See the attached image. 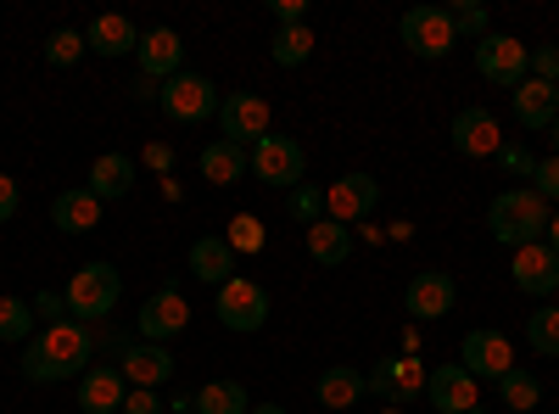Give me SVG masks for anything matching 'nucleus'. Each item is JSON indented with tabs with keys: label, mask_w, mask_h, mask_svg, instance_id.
<instances>
[{
	"label": "nucleus",
	"mask_w": 559,
	"mask_h": 414,
	"mask_svg": "<svg viewBox=\"0 0 559 414\" xmlns=\"http://www.w3.org/2000/svg\"><path fill=\"white\" fill-rule=\"evenodd\" d=\"M548 146H554V152H548V157H559V118H554V123H548Z\"/></svg>",
	"instance_id": "49"
},
{
	"label": "nucleus",
	"mask_w": 559,
	"mask_h": 414,
	"mask_svg": "<svg viewBox=\"0 0 559 414\" xmlns=\"http://www.w3.org/2000/svg\"><path fill=\"white\" fill-rule=\"evenodd\" d=\"M134 62H140V73L146 79H174V73H185V39L174 34V28H146L140 34V45H134Z\"/></svg>",
	"instance_id": "19"
},
{
	"label": "nucleus",
	"mask_w": 559,
	"mask_h": 414,
	"mask_svg": "<svg viewBox=\"0 0 559 414\" xmlns=\"http://www.w3.org/2000/svg\"><path fill=\"white\" fill-rule=\"evenodd\" d=\"M397 34H403V45H408L419 62H442L453 45H459V28H453L448 7H414V12H403Z\"/></svg>",
	"instance_id": "6"
},
{
	"label": "nucleus",
	"mask_w": 559,
	"mask_h": 414,
	"mask_svg": "<svg viewBox=\"0 0 559 414\" xmlns=\"http://www.w3.org/2000/svg\"><path fill=\"white\" fill-rule=\"evenodd\" d=\"M84 45H90L96 57H129L134 45H140V28H134L123 12H107V17H96V23L84 28Z\"/></svg>",
	"instance_id": "26"
},
{
	"label": "nucleus",
	"mask_w": 559,
	"mask_h": 414,
	"mask_svg": "<svg viewBox=\"0 0 559 414\" xmlns=\"http://www.w3.org/2000/svg\"><path fill=\"white\" fill-rule=\"evenodd\" d=\"M269 12L280 17V28H286V23H302L308 7H302V0H269Z\"/></svg>",
	"instance_id": "44"
},
{
	"label": "nucleus",
	"mask_w": 559,
	"mask_h": 414,
	"mask_svg": "<svg viewBox=\"0 0 559 414\" xmlns=\"http://www.w3.org/2000/svg\"><path fill=\"white\" fill-rule=\"evenodd\" d=\"M292 218H297V224H319V218H324V191L297 186V191H292Z\"/></svg>",
	"instance_id": "37"
},
{
	"label": "nucleus",
	"mask_w": 559,
	"mask_h": 414,
	"mask_svg": "<svg viewBox=\"0 0 559 414\" xmlns=\"http://www.w3.org/2000/svg\"><path fill=\"white\" fill-rule=\"evenodd\" d=\"M376 202H381V186H376V174H342V179H331V191H324V218H336V224H364L369 213H376Z\"/></svg>",
	"instance_id": "11"
},
{
	"label": "nucleus",
	"mask_w": 559,
	"mask_h": 414,
	"mask_svg": "<svg viewBox=\"0 0 559 414\" xmlns=\"http://www.w3.org/2000/svg\"><path fill=\"white\" fill-rule=\"evenodd\" d=\"M118 297H123V274L112 269V263H84V269H73V281H68V292H62V303H68V319H79V326H96V319H107L112 308H118Z\"/></svg>",
	"instance_id": "3"
},
{
	"label": "nucleus",
	"mask_w": 559,
	"mask_h": 414,
	"mask_svg": "<svg viewBox=\"0 0 559 414\" xmlns=\"http://www.w3.org/2000/svg\"><path fill=\"white\" fill-rule=\"evenodd\" d=\"M498 403H503V409H515V414H532V409L543 403V381L515 364V370H509V376L498 381Z\"/></svg>",
	"instance_id": "31"
},
{
	"label": "nucleus",
	"mask_w": 559,
	"mask_h": 414,
	"mask_svg": "<svg viewBox=\"0 0 559 414\" xmlns=\"http://www.w3.org/2000/svg\"><path fill=\"white\" fill-rule=\"evenodd\" d=\"M185 326H191V303L179 297V286H157L146 303H140V314H134L140 342H157V347H168Z\"/></svg>",
	"instance_id": "9"
},
{
	"label": "nucleus",
	"mask_w": 559,
	"mask_h": 414,
	"mask_svg": "<svg viewBox=\"0 0 559 414\" xmlns=\"http://www.w3.org/2000/svg\"><path fill=\"white\" fill-rule=\"evenodd\" d=\"M381 414H403V409H397V403H392V409H381Z\"/></svg>",
	"instance_id": "51"
},
{
	"label": "nucleus",
	"mask_w": 559,
	"mask_h": 414,
	"mask_svg": "<svg viewBox=\"0 0 559 414\" xmlns=\"http://www.w3.org/2000/svg\"><path fill=\"white\" fill-rule=\"evenodd\" d=\"M509 274H515V286L526 292V297H559V252L548 247V241H537V247H521L515 252V263H509Z\"/></svg>",
	"instance_id": "16"
},
{
	"label": "nucleus",
	"mask_w": 559,
	"mask_h": 414,
	"mask_svg": "<svg viewBox=\"0 0 559 414\" xmlns=\"http://www.w3.org/2000/svg\"><path fill=\"white\" fill-rule=\"evenodd\" d=\"M364 392H369V381H364V370H353V364H331V370L313 381V398L324 409H353V403H364Z\"/></svg>",
	"instance_id": "28"
},
{
	"label": "nucleus",
	"mask_w": 559,
	"mask_h": 414,
	"mask_svg": "<svg viewBox=\"0 0 559 414\" xmlns=\"http://www.w3.org/2000/svg\"><path fill=\"white\" fill-rule=\"evenodd\" d=\"M476 73H481L487 84L515 90V84L532 73V45H521L515 34H487V39H476Z\"/></svg>",
	"instance_id": "8"
},
{
	"label": "nucleus",
	"mask_w": 559,
	"mask_h": 414,
	"mask_svg": "<svg viewBox=\"0 0 559 414\" xmlns=\"http://www.w3.org/2000/svg\"><path fill=\"white\" fill-rule=\"evenodd\" d=\"M84 191L102 197V202H123V197L134 191V157H129V152H102L96 163H90Z\"/></svg>",
	"instance_id": "22"
},
{
	"label": "nucleus",
	"mask_w": 559,
	"mask_h": 414,
	"mask_svg": "<svg viewBox=\"0 0 559 414\" xmlns=\"http://www.w3.org/2000/svg\"><path fill=\"white\" fill-rule=\"evenodd\" d=\"M123 398H129V381L118 364H90L79 376V414H123Z\"/></svg>",
	"instance_id": "17"
},
{
	"label": "nucleus",
	"mask_w": 559,
	"mask_h": 414,
	"mask_svg": "<svg viewBox=\"0 0 559 414\" xmlns=\"http://www.w3.org/2000/svg\"><path fill=\"white\" fill-rule=\"evenodd\" d=\"M532 191H537L543 202H559V157H537V168H532Z\"/></svg>",
	"instance_id": "38"
},
{
	"label": "nucleus",
	"mask_w": 559,
	"mask_h": 414,
	"mask_svg": "<svg viewBox=\"0 0 559 414\" xmlns=\"http://www.w3.org/2000/svg\"><path fill=\"white\" fill-rule=\"evenodd\" d=\"M526 342H532V353L559 358V303H543V308L526 319Z\"/></svg>",
	"instance_id": "32"
},
{
	"label": "nucleus",
	"mask_w": 559,
	"mask_h": 414,
	"mask_svg": "<svg viewBox=\"0 0 559 414\" xmlns=\"http://www.w3.org/2000/svg\"><path fill=\"white\" fill-rule=\"evenodd\" d=\"M503 146V129L487 107H459L453 113V152L459 157H498Z\"/></svg>",
	"instance_id": "18"
},
{
	"label": "nucleus",
	"mask_w": 559,
	"mask_h": 414,
	"mask_svg": "<svg viewBox=\"0 0 559 414\" xmlns=\"http://www.w3.org/2000/svg\"><path fill=\"white\" fill-rule=\"evenodd\" d=\"M498 168H503V174H515V179H532L537 157H532L526 146H498Z\"/></svg>",
	"instance_id": "40"
},
{
	"label": "nucleus",
	"mask_w": 559,
	"mask_h": 414,
	"mask_svg": "<svg viewBox=\"0 0 559 414\" xmlns=\"http://www.w3.org/2000/svg\"><path fill=\"white\" fill-rule=\"evenodd\" d=\"M34 314L45 319V326H57V319H68V303H62L57 292H39V297H34Z\"/></svg>",
	"instance_id": "43"
},
{
	"label": "nucleus",
	"mask_w": 559,
	"mask_h": 414,
	"mask_svg": "<svg viewBox=\"0 0 559 414\" xmlns=\"http://www.w3.org/2000/svg\"><path fill=\"white\" fill-rule=\"evenodd\" d=\"M426 364H419V353H397V358H381L376 364V370H369L364 381H369V392H376V398H386V403H414L419 392H426Z\"/></svg>",
	"instance_id": "12"
},
{
	"label": "nucleus",
	"mask_w": 559,
	"mask_h": 414,
	"mask_svg": "<svg viewBox=\"0 0 559 414\" xmlns=\"http://www.w3.org/2000/svg\"><path fill=\"white\" fill-rule=\"evenodd\" d=\"M459 364H464V370H471L476 381H503L509 370H515V347H509V336L503 331H471V336H464V347H459Z\"/></svg>",
	"instance_id": "13"
},
{
	"label": "nucleus",
	"mask_w": 559,
	"mask_h": 414,
	"mask_svg": "<svg viewBox=\"0 0 559 414\" xmlns=\"http://www.w3.org/2000/svg\"><path fill=\"white\" fill-rule=\"evenodd\" d=\"M218 84L207 79V73H174V79H163V90H157V107L174 118V123H202V118H213L218 113Z\"/></svg>",
	"instance_id": "5"
},
{
	"label": "nucleus",
	"mask_w": 559,
	"mask_h": 414,
	"mask_svg": "<svg viewBox=\"0 0 559 414\" xmlns=\"http://www.w3.org/2000/svg\"><path fill=\"white\" fill-rule=\"evenodd\" d=\"M84 51H90V45H84L79 28H57L51 39H45V62H51V68H73Z\"/></svg>",
	"instance_id": "35"
},
{
	"label": "nucleus",
	"mask_w": 559,
	"mask_h": 414,
	"mask_svg": "<svg viewBox=\"0 0 559 414\" xmlns=\"http://www.w3.org/2000/svg\"><path fill=\"white\" fill-rule=\"evenodd\" d=\"M102 197H90L84 186H68V191H57V202H51V224L62 229V236H90V229L102 224Z\"/></svg>",
	"instance_id": "21"
},
{
	"label": "nucleus",
	"mask_w": 559,
	"mask_h": 414,
	"mask_svg": "<svg viewBox=\"0 0 559 414\" xmlns=\"http://www.w3.org/2000/svg\"><path fill=\"white\" fill-rule=\"evenodd\" d=\"M213 314H218V326H224V331L252 336V331H263V326H269V314H274V308H269V292H263L258 281L236 274V281H224V286H218Z\"/></svg>",
	"instance_id": "4"
},
{
	"label": "nucleus",
	"mask_w": 559,
	"mask_h": 414,
	"mask_svg": "<svg viewBox=\"0 0 559 414\" xmlns=\"http://www.w3.org/2000/svg\"><path fill=\"white\" fill-rule=\"evenodd\" d=\"M526 79L559 84V45H532V73H526Z\"/></svg>",
	"instance_id": "39"
},
{
	"label": "nucleus",
	"mask_w": 559,
	"mask_h": 414,
	"mask_svg": "<svg viewBox=\"0 0 559 414\" xmlns=\"http://www.w3.org/2000/svg\"><path fill=\"white\" fill-rule=\"evenodd\" d=\"M191 409H197V414H247L252 398H247L241 381H202V387L191 392Z\"/></svg>",
	"instance_id": "29"
},
{
	"label": "nucleus",
	"mask_w": 559,
	"mask_h": 414,
	"mask_svg": "<svg viewBox=\"0 0 559 414\" xmlns=\"http://www.w3.org/2000/svg\"><path fill=\"white\" fill-rule=\"evenodd\" d=\"M23 208V191H17V179L12 174H0V224H12Z\"/></svg>",
	"instance_id": "42"
},
{
	"label": "nucleus",
	"mask_w": 559,
	"mask_h": 414,
	"mask_svg": "<svg viewBox=\"0 0 559 414\" xmlns=\"http://www.w3.org/2000/svg\"><path fill=\"white\" fill-rule=\"evenodd\" d=\"M247 414H286V409H280V403H252Z\"/></svg>",
	"instance_id": "50"
},
{
	"label": "nucleus",
	"mask_w": 559,
	"mask_h": 414,
	"mask_svg": "<svg viewBox=\"0 0 559 414\" xmlns=\"http://www.w3.org/2000/svg\"><path fill=\"white\" fill-rule=\"evenodd\" d=\"M543 241H548V247H554V252H559V213H554V218H548V236H543Z\"/></svg>",
	"instance_id": "47"
},
{
	"label": "nucleus",
	"mask_w": 559,
	"mask_h": 414,
	"mask_svg": "<svg viewBox=\"0 0 559 414\" xmlns=\"http://www.w3.org/2000/svg\"><path fill=\"white\" fill-rule=\"evenodd\" d=\"M481 414H487V409H481Z\"/></svg>",
	"instance_id": "52"
},
{
	"label": "nucleus",
	"mask_w": 559,
	"mask_h": 414,
	"mask_svg": "<svg viewBox=\"0 0 559 414\" xmlns=\"http://www.w3.org/2000/svg\"><path fill=\"white\" fill-rule=\"evenodd\" d=\"M197 168H202L207 186H236L241 174H252V157H247V146H236V141H224V134H218V141L202 146Z\"/></svg>",
	"instance_id": "24"
},
{
	"label": "nucleus",
	"mask_w": 559,
	"mask_h": 414,
	"mask_svg": "<svg viewBox=\"0 0 559 414\" xmlns=\"http://www.w3.org/2000/svg\"><path fill=\"white\" fill-rule=\"evenodd\" d=\"M218 129H224V141H236V146L252 152L269 134V102L252 96V90H229V96L218 102Z\"/></svg>",
	"instance_id": "10"
},
{
	"label": "nucleus",
	"mask_w": 559,
	"mask_h": 414,
	"mask_svg": "<svg viewBox=\"0 0 559 414\" xmlns=\"http://www.w3.org/2000/svg\"><path fill=\"white\" fill-rule=\"evenodd\" d=\"M168 414H197V409H191V398H174V403H168Z\"/></svg>",
	"instance_id": "48"
},
{
	"label": "nucleus",
	"mask_w": 559,
	"mask_h": 414,
	"mask_svg": "<svg viewBox=\"0 0 559 414\" xmlns=\"http://www.w3.org/2000/svg\"><path fill=\"white\" fill-rule=\"evenodd\" d=\"M34 303L23 297H0V342H28L34 336Z\"/></svg>",
	"instance_id": "33"
},
{
	"label": "nucleus",
	"mask_w": 559,
	"mask_h": 414,
	"mask_svg": "<svg viewBox=\"0 0 559 414\" xmlns=\"http://www.w3.org/2000/svg\"><path fill=\"white\" fill-rule=\"evenodd\" d=\"M90 358H96V331L79 326V319H57V326H45L39 336L23 342L17 370L34 387H57V381H79Z\"/></svg>",
	"instance_id": "1"
},
{
	"label": "nucleus",
	"mask_w": 559,
	"mask_h": 414,
	"mask_svg": "<svg viewBox=\"0 0 559 414\" xmlns=\"http://www.w3.org/2000/svg\"><path fill=\"white\" fill-rule=\"evenodd\" d=\"M453 303H459V286H453L448 269H419L403 292V308L414 319H442V314H453Z\"/></svg>",
	"instance_id": "15"
},
{
	"label": "nucleus",
	"mask_w": 559,
	"mask_h": 414,
	"mask_svg": "<svg viewBox=\"0 0 559 414\" xmlns=\"http://www.w3.org/2000/svg\"><path fill=\"white\" fill-rule=\"evenodd\" d=\"M224 241L236 247V252H263V218L258 213H236L224 229Z\"/></svg>",
	"instance_id": "36"
},
{
	"label": "nucleus",
	"mask_w": 559,
	"mask_h": 414,
	"mask_svg": "<svg viewBox=\"0 0 559 414\" xmlns=\"http://www.w3.org/2000/svg\"><path fill=\"white\" fill-rule=\"evenodd\" d=\"M548 202L532 191V186H509L487 202V229H492V241L509 247V252H521V247H537L548 236Z\"/></svg>",
	"instance_id": "2"
},
{
	"label": "nucleus",
	"mask_w": 559,
	"mask_h": 414,
	"mask_svg": "<svg viewBox=\"0 0 559 414\" xmlns=\"http://www.w3.org/2000/svg\"><path fill=\"white\" fill-rule=\"evenodd\" d=\"M308 258L313 263H324V269H342L347 258H353V229L347 224H336V218H319V224H308Z\"/></svg>",
	"instance_id": "27"
},
{
	"label": "nucleus",
	"mask_w": 559,
	"mask_h": 414,
	"mask_svg": "<svg viewBox=\"0 0 559 414\" xmlns=\"http://www.w3.org/2000/svg\"><path fill=\"white\" fill-rule=\"evenodd\" d=\"M118 370H123V381H129V387H152V392H157V387L174 376V353H168V347H157V342H129Z\"/></svg>",
	"instance_id": "20"
},
{
	"label": "nucleus",
	"mask_w": 559,
	"mask_h": 414,
	"mask_svg": "<svg viewBox=\"0 0 559 414\" xmlns=\"http://www.w3.org/2000/svg\"><path fill=\"white\" fill-rule=\"evenodd\" d=\"M123 414H168V403H163L152 387H129V398H123Z\"/></svg>",
	"instance_id": "41"
},
{
	"label": "nucleus",
	"mask_w": 559,
	"mask_h": 414,
	"mask_svg": "<svg viewBox=\"0 0 559 414\" xmlns=\"http://www.w3.org/2000/svg\"><path fill=\"white\" fill-rule=\"evenodd\" d=\"M448 17H453V28H459L464 39H487V34H492V12L481 7V0H453Z\"/></svg>",
	"instance_id": "34"
},
{
	"label": "nucleus",
	"mask_w": 559,
	"mask_h": 414,
	"mask_svg": "<svg viewBox=\"0 0 559 414\" xmlns=\"http://www.w3.org/2000/svg\"><path fill=\"white\" fill-rule=\"evenodd\" d=\"M157 90H163L157 79H146V73H140V79H134V102H157Z\"/></svg>",
	"instance_id": "45"
},
{
	"label": "nucleus",
	"mask_w": 559,
	"mask_h": 414,
	"mask_svg": "<svg viewBox=\"0 0 559 414\" xmlns=\"http://www.w3.org/2000/svg\"><path fill=\"white\" fill-rule=\"evenodd\" d=\"M191 274L207 286H224L236 281V247H229L224 236H197L191 241Z\"/></svg>",
	"instance_id": "25"
},
{
	"label": "nucleus",
	"mask_w": 559,
	"mask_h": 414,
	"mask_svg": "<svg viewBox=\"0 0 559 414\" xmlns=\"http://www.w3.org/2000/svg\"><path fill=\"white\" fill-rule=\"evenodd\" d=\"M269 57H274V68H302V62L313 57V28H308V23H286V28H274Z\"/></svg>",
	"instance_id": "30"
},
{
	"label": "nucleus",
	"mask_w": 559,
	"mask_h": 414,
	"mask_svg": "<svg viewBox=\"0 0 559 414\" xmlns=\"http://www.w3.org/2000/svg\"><path fill=\"white\" fill-rule=\"evenodd\" d=\"M247 157H252V174L263 179V186H274V191H297V186H302L308 157H302V146L292 141V134H274V129H269Z\"/></svg>",
	"instance_id": "7"
},
{
	"label": "nucleus",
	"mask_w": 559,
	"mask_h": 414,
	"mask_svg": "<svg viewBox=\"0 0 559 414\" xmlns=\"http://www.w3.org/2000/svg\"><path fill=\"white\" fill-rule=\"evenodd\" d=\"M426 398L437 403V414H481V381L464 364H437L426 376Z\"/></svg>",
	"instance_id": "14"
},
{
	"label": "nucleus",
	"mask_w": 559,
	"mask_h": 414,
	"mask_svg": "<svg viewBox=\"0 0 559 414\" xmlns=\"http://www.w3.org/2000/svg\"><path fill=\"white\" fill-rule=\"evenodd\" d=\"M515 118H521V129H537V134H548V123L559 118V84L521 79V84H515Z\"/></svg>",
	"instance_id": "23"
},
{
	"label": "nucleus",
	"mask_w": 559,
	"mask_h": 414,
	"mask_svg": "<svg viewBox=\"0 0 559 414\" xmlns=\"http://www.w3.org/2000/svg\"><path fill=\"white\" fill-rule=\"evenodd\" d=\"M146 163H152V168H168V163H174V152H168V146H152V152H146Z\"/></svg>",
	"instance_id": "46"
}]
</instances>
